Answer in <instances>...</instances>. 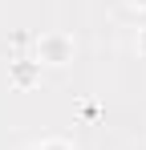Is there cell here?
Masks as SVG:
<instances>
[{"label": "cell", "mask_w": 146, "mask_h": 150, "mask_svg": "<svg viewBox=\"0 0 146 150\" xmlns=\"http://www.w3.org/2000/svg\"><path fill=\"white\" fill-rule=\"evenodd\" d=\"M45 49H49V57H45V61L61 65V61L69 57V41H61V37H49V41H45Z\"/></svg>", "instance_id": "obj_1"}, {"label": "cell", "mask_w": 146, "mask_h": 150, "mask_svg": "<svg viewBox=\"0 0 146 150\" xmlns=\"http://www.w3.org/2000/svg\"><path fill=\"white\" fill-rule=\"evenodd\" d=\"M41 150H69V146H61V142H49V146H41Z\"/></svg>", "instance_id": "obj_2"}, {"label": "cell", "mask_w": 146, "mask_h": 150, "mask_svg": "<svg viewBox=\"0 0 146 150\" xmlns=\"http://www.w3.org/2000/svg\"><path fill=\"white\" fill-rule=\"evenodd\" d=\"M134 4H146V0H134Z\"/></svg>", "instance_id": "obj_3"}]
</instances>
